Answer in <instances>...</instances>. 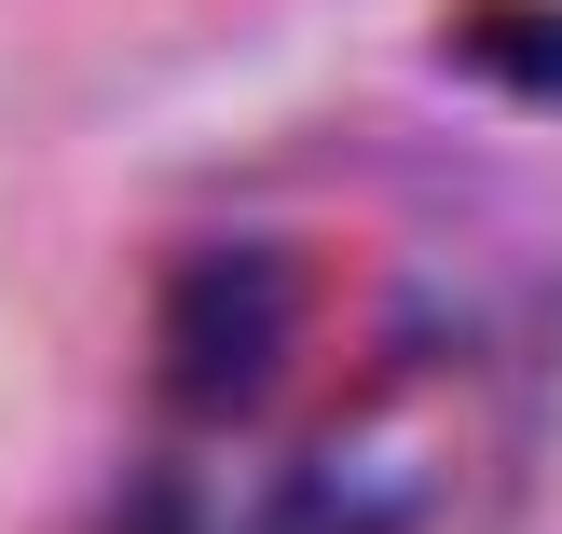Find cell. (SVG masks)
<instances>
[{"label":"cell","mask_w":562,"mask_h":534,"mask_svg":"<svg viewBox=\"0 0 562 534\" xmlns=\"http://www.w3.org/2000/svg\"><path fill=\"white\" fill-rule=\"evenodd\" d=\"M289 356V274L261 261V247H206V261L179 274V302H165V384H179L192 411L247 398V384Z\"/></svg>","instance_id":"obj_1"}]
</instances>
